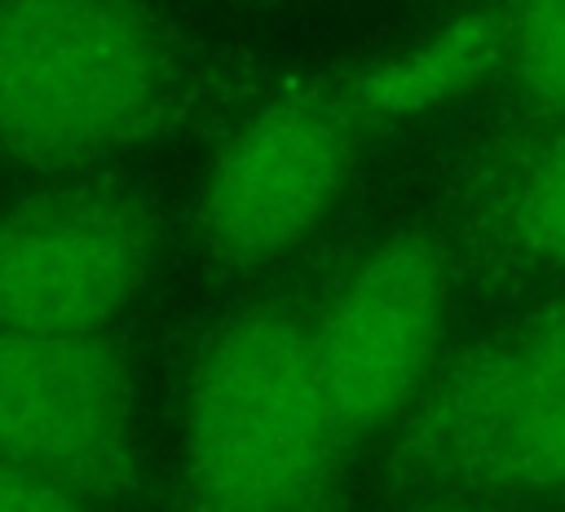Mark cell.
Masks as SVG:
<instances>
[{
	"instance_id": "cell-1",
	"label": "cell",
	"mask_w": 565,
	"mask_h": 512,
	"mask_svg": "<svg viewBox=\"0 0 565 512\" xmlns=\"http://www.w3.org/2000/svg\"><path fill=\"white\" fill-rule=\"evenodd\" d=\"M282 75L168 0H0V172H110L221 141Z\"/></svg>"
},
{
	"instance_id": "cell-2",
	"label": "cell",
	"mask_w": 565,
	"mask_h": 512,
	"mask_svg": "<svg viewBox=\"0 0 565 512\" xmlns=\"http://www.w3.org/2000/svg\"><path fill=\"white\" fill-rule=\"evenodd\" d=\"M313 300L247 296L203 331L163 512H344L353 455L322 406Z\"/></svg>"
},
{
	"instance_id": "cell-3",
	"label": "cell",
	"mask_w": 565,
	"mask_h": 512,
	"mask_svg": "<svg viewBox=\"0 0 565 512\" xmlns=\"http://www.w3.org/2000/svg\"><path fill=\"white\" fill-rule=\"evenodd\" d=\"M406 494L530 503L565 494V296L450 353L388 450Z\"/></svg>"
},
{
	"instance_id": "cell-4",
	"label": "cell",
	"mask_w": 565,
	"mask_h": 512,
	"mask_svg": "<svg viewBox=\"0 0 565 512\" xmlns=\"http://www.w3.org/2000/svg\"><path fill=\"white\" fill-rule=\"evenodd\" d=\"M375 132L358 62L287 71L216 141L190 199L185 234L203 274L247 282L305 247Z\"/></svg>"
},
{
	"instance_id": "cell-5",
	"label": "cell",
	"mask_w": 565,
	"mask_h": 512,
	"mask_svg": "<svg viewBox=\"0 0 565 512\" xmlns=\"http://www.w3.org/2000/svg\"><path fill=\"white\" fill-rule=\"evenodd\" d=\"M177 216L128 168L40 177L0 199V327L97 335L146 296Z\"/></svg>"
},
{
	"instance_id": "cell-6",
	"label": "cell",
	"mask_w": 565,
	"mask_h": 512,
	"mask_svg": "<svg viewBox=\"0 0 565 512\" xmlns=\"http://www.w3.org/2000/svg\"><path fill=\"white\" fill-rule=\"evenodd\" d=\"M0 468L57 486L93 512H146L141 388L115 331L0 327Z\"/></svg>"
},
{
	"instance_id": "cell-7",
	"label": "cell",
	"mask_w": 565,
	"mask_h": 512,
	"mask_svg": "<svg viewBox=\"0 0 565 512\" xmlns=\"http://www.w3.org/2000/svg\"><path fill=\"white\" fill-rule=\"evenodd\" d=\"M455 287V252L441 230L415 221L375 238L313 300V371L340 446L397 428L433 371Z\"/></svg>"
},
{
	"instance_id": "cell-8",
	"label": "cell",
	"mask_w": 565,
	"mask_h": 512,
	"mask_svg": "<svg viewBox=\"0 0 565 512\" xmlns=\"http://www.w3.org/2000/svg\"><path fill=\"white\" fill-rule=\"evenodd\" d=\"M477 247L512 274H565V119L503 137L472 199Z\"/></svg>"
},
{
	"instance_id": "cell-9",
	"label": "cell",
	"mask_w": 565,
	"mask_h": 512,
	"mask_svg": "<svg viewBox=\"0 0 565 512\" xmlns=\"http://www.w3.org/2000/svg\"><path fill=\"white\" fill-rule=\"evenodd\" d=\"M503 62V4H472L419 40L358 62L362 97L380 128L433 115L494 79Z\"/></svg>"
},
{
	"instance_id": "cell-10",
	"label": "cell",
	"mask_w": 565,
	"mask_h": 512,
	"mask_svg": "<svg viewBox=\"0 0 565 512\" xmlns=\"http://www.w3.org/2000/svg\"><path fill=\"white\" fill-rule=\"evenodd\" d=\"M503 137L565 119V0H503Z\"/></svg>"
},
{
	"instance_id": "cell-11",
	"label": "cell",
	"mask_w": 565,
	"mask_h": 512,
	"mask_svg": "<svg viewBox=\"0 0 565 512\" xmlns=\"http://www.w3.org/2000/svg\"><path fill=\"white\" fill-rule=\"evenodd\" d=\"M0 512H93V508L57 486H44V481L0 468Z\"/></svg>"
},
{
	"instance_id": "cell-12",
	"label": "cell",
	"mask_w": 565,
	"mask_h": 512,
	"mask_svg": "<svg viewBox=\"0 0 565 512\" xmlns=\"http://www.w3.org/2000/svg\"><path fill=\"white\" fill-rule=\"evenodd\" d=\"M450 512H508L499 503H463V508H450Z\"/></svg>"
},
{
	"instance_id": "cell-13",
	"label": "cell",
	"mask_w": 565,
	"mask_h": 512,
	"mask_svg": "<svg viewBox=\"0 0 565 512\" xmlns=\"http://www.w3.org/2000/svg\"><path fill=\"white\" fill-rule=\"evenodd\" d=\"M243 4H265V9H274V4H291V0H243Z\"/></svg>"
}]
</instances>
